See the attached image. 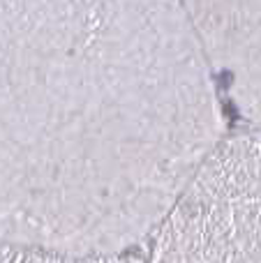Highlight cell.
I'll list each match as a JSON object with an SVG mask.
<instances>
[{
	"label": "cell",
	"instance_id": "1",
	"mask_svg": "<svg viewBox=\"0 0 261 263\" xmlns=\"http://www.w3.org/2000/svg\"><path fill=\"white\" fill-rule=\"evenodd\" d=\"M220 141L180 0H0V238L125 254Z\"/></svg>",
	"mask_w": 261,
	"mask_h": 263
},
{
	"label": "cell",
	"instance_id": "2",
	"mask_svg": "<svg viewBox=\"0 0 261 263\" xmlns=\"http://www.w3.org/2000/svg\"><path fill=\"white\" fill-rule=\"evenodd\" d=\"M150 238V263H261V129L217 143Z\"/></svg>",
	"mask_w": 261,
	"mask_h": 263
},
{
	"label": "cell",
	"instance_id": "3",
	"mask_svg": "<svg viewBox=\"0 0 261 263\" xmlns=\"http://www.w3.org/2000/svg\"><path fill=\"white\" fill-rule=\"evenodd\" d=\"M210 72L261 129V0H180Z\"/></svg>",
	"mask_w": 261,
	"mask_h": 263
},
{
	"label": "cell",
	"instance_id": "4",
	"mask_svg": "<svg viewBox=\"0 0 261 263\" xmlns=\"http://www.w3.org/2000/svg\"><path fill=\"white\" fill-rule=\"evenodd\" d=\"M0 263H134L125 254L118 256H72L46 252L37 247H26L19 242L0 238Z\"/></svg>",
	"mask_w": 261,
	"mask_h": 263
}]
</instances>
